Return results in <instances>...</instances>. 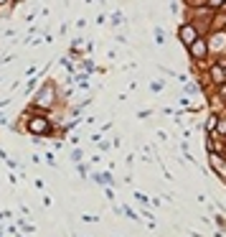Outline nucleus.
Instances as JSON below:
<instances>
[{
	"mask_svg": "<svg viewBox=\"0 0 226 237\" xmlns=\"http://www.w3.org/2000/svg\"><path fill=\"white\" fill-rule=\"evenodd\" d=\"M33 130H46V123L41 120V123H33Z\"/></svg>",
	"mask_w": 226,
	"mask_h": 237,
	"instance_id": "f257e3e1",
	"label": "nucleus"
},
{
	"mask_svg": "<svg viewBox=\"0 0 226 237\" xmlns=\"http://www.w3.org/2000/svg\"><path fill=\"white\" fill-rule=\"evenodd\" d=\"M193 51H196V56H201V54H203V44H196Z\"/></svg>",
	"mask_w": 226,
	"mask_h": 237,
	"instance_id": "f03ea898",
	"label": "nucleus"
}]
</instances>
